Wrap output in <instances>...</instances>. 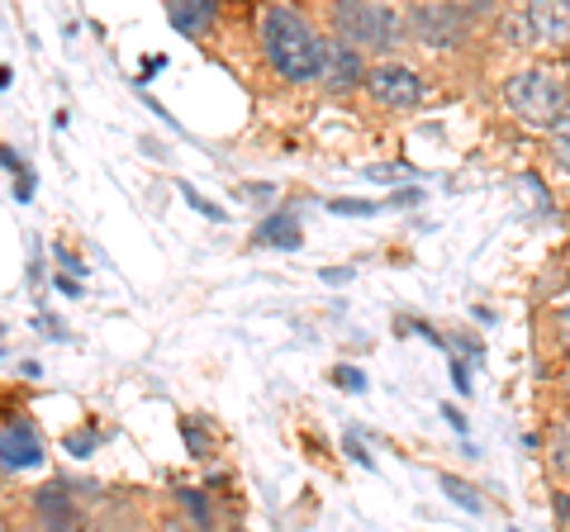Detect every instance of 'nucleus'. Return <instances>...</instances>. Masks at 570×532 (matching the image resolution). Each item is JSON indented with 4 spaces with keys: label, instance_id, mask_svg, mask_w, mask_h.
<instances>
[{
    "label": "nucleus",
    "instance_id": "obj_1",
    "mask_svg": "<svg viewBox=\"0 0 570 532\" xmlns=\"http://www.w3.org/2000/svg\"><path fill=\"white\" fill-rule=\"evenodd\" d=\"M257 39H262L266 67H272L281 81H295V86L318 81L324 58H328V43H333L295 6H266L262 24H257Z\"/></svg>",
    "mask_w": 570,
    "mask_h": 532
},
{
    "label": "nucleus",
    "instance_id": "obj_2",
    "mask_svg": "<svg viewBox=\"0 0 570 532\" xmlns=\"http://www.w3.org/2000/svg\"><path fill=\"white\" fill-rule=\"evenodd\" d=\"M504 105L528 129H557L570 115V72L557 62H532L504 77Z\"/></svg>",
    "mask_w": 570,
    "mask_h": 532
},
{
    "label": "nucleus",
    "instance_id": "obj_3",
    "mask_svg": "<svg viewBox=\"0 0 570 532\" xmlns=\"http://www.w3.org/2000/svg\"><path fill=\"white\" fill-rule=\"evenodd\" d=\"M333 39L356 52H395L409 39V24L395 6L371 0H337L333 6Z\"/></svg>",
    "mask_w": 570,
    "mask_h": 532
},
{
    "label": "nucleus",
    "instance_id": "obj_4",
    "mask_svg": "<svg viewBox=\"0 0 570 532\" xmlns=\"http://www.w3.org/2000/svg\"><path fill=\"white\" fill-rule=\"evenodd\" d=\"M490 14V6H433V0H423V6H409L404 10V24H409V39L433 48V52H452L471 39V29Z\"/></svg>",
    "mask_w": 570,
    "mask_h": 532
},
{
    "label": "nucleus",
    "instance_id": "obj_5",
    "mask_svg": "<svg viewBox=\"0 0 570 532\" xmlns=\"http://www.w3.org/2000/svg\"><path fill=\"white\" fill-rule=\"evenodd\" d=\"M366 96L376 105H385V110H419L423 96H428V81L409 62L385 58L366 72Z\"/></svg>",
    "mask_w": 570,
    "mask_h": 532
},
{
    "label": "nucleus",
    "instance_id": "obj_6",
    "mask_svg": "<svg viewBox=\"0 0 570 532\" xmlns=\"http://www.w3.org/2000/svg\"><path fill=\"white\" fill-rule=\"evenodd\" d=\"M366 52H356L347 43H328V58H324V72H318V86H324L328 96H347L356 86H366Z\"/></svg>",
    "mask_w": 570,
    "mask_h": 532
},
{
    "label": "nucleus",
    "instance_id": "obj_7",
    "mask_svg": "<svg viewBox=\"0 0 570 532\" xmlns=\"http://www.w3.org/2000/svg\"><path fill=\"white\" fill-rule=\"evenodd\" d=\"M0 466H6V471H33V466H43V442H39V433H33L29 418L0 423Z\"/></svg>",
    "mask_w": 570,
    "mask_h": 532
},
{
    "label": "nucleus",
    "instance_id": "obj_8",
    "mask_svg": "<svg viewBox=\"0 0 570 532\" xmlns=\"http://www.w3.org/2000/svg\"><path fill=\"white\" fill-rule=\"evenodd\" d=\"M532 48H570V0H538L528 6Z\"/></svg>",
    "mask_w": 570,
    "mask_h": 532
},
{
    "label": "nucleus",
    "instance_id": "obj_9",
    "mask_svg": "<svg viewBox=\"0 0 570 532\" xmlns=\"http://www.w3.org/2000/svg\"><path fill=\"white\" fill-rule=\"evenodd\" d=\"M33 513H39L43 532H77L81 528V509L62 485H43L33 494Z\"/></svg>",
    "mask_w": 570,
    "mask_h": 532
},
{
    "label": "nucleus",
    "instance_id": "obj_10",
    "mask_svg": "<svg viewBox=\"0 0 570 532\" xmlns=\"http://www.w3.org/2000/svg\"><path fill=\"white\" fill-rule=\"evenodd\" d=\"M167 24L176 33H190V39H200V33L214 29V6H209V0H176V6H167Z\"/></svg>",
    "mask_w": 570,
    "mask_h": 532
},
{
    "label": "nucleus",
    "instance_id": "obj_11",
    "mask_svg": "<svg viewBox=\"0 0 570 532\" xmlns=\"http://www.w3.org/2000/svg\"><path fill=\"white\" fill-rule=\"evenodd\" d=\"M547 466H551V475L570 481V418L551 423V433H547Z\"/></svg>",
    "mask_w": 570,
    "mask_h": 532
},
{
    "label": "nucleus",
    "instance_id": "obj_12",
    "mask_svg": "<svg viewBox=\"0 0 570 532\" xmlns=\"http://www.w3.org/2000/svg\"><path fill=\"white\" fill-rule=\"evenodd\" d=\"M257 243L262 247H299V243H305V234H299V224L291 215H276V219H266L257 228Z\"/></svg>",
    "mask_w": 570,
    "mask_h": 532
},
{
    "label": "nucleus",
    "instance_id": "obj_13",
    "mask_svg": "<svg viewBox=\"0 0 570 532\" xmlns=\"http://www.w3.org/2000/svg\"><path fill=\"white\" fill-rule=\"evenodd\" d=\"M438 490L448 494L456 509H466V513H480V509H485V504H480V490H475L471 481H461V475H452V471H442V475H438Z\"/></svg>",
    "mask_w": 570,
    "mask_h": 532
},
{
    "label": "nucleus",
    "instance_id": "obj_14",
    "mask_svg": "<svg viewBox=\"0 0 570 532\" xmlns=\"http://www.w3.org/2000/svg\"><path fill=\"white\" fill-rule=\"evenodd\" d=\"M86 532H148V523H142L138 509H105L100 519H91Z\"/></svg>",
    "mask_w": 570,
    "mask_h": 532
},
{
    "label": "nucleus",
    "instance_id": "obj_15",
    "mask_svg": "<svg viewBox=\"0 0 570 532\" xmlns=\"http://www.w3.org/2000/svg\"><path fill=\"white\" fill-rule=\"evenodd\" d=\"M499 39H504V48H532V24H528V10L499 14Z\"/></svg>",
    "mask_w": 570,
    "mask_h": 532
},
{
    "label": "nucleus",
    "instance_id": "obj_16",
    "mask_svg": "<svg viewBox=\"0 0 570 532\" xmlns=\"http://www.w3.org/2000/svg\"><path fill=\"white\" fill-rule=\"evenodd\" d=\"M176 494H181V509L195 519V532H214V504L205 494L200 490H176Z\"/></svg>",
    "mask_w": 570,
    "mask_h": 532
},
{
    "label": "nucleus",
    "instance_id": "obj_17",
    "mask_svg": "<svg viewBox=\"0 0 570 532\" xmlns=\"http://www.w3.org/2000/svg\"><path fill=\"white\" fill-rule=\"evenodd\" d=\"M547 148H551V162H557L561 171H570V115L547 134Z\"/></svg>",
    "mask_w": 570,
    "mask_h": 532
},
{
    "label": "nucleus",
    "instance_id": "obj_18",
    "mask_svg": "<svg viewBox=\"0 0 570 532\" xmlns=\"http://www.w3.org/2000/svg\"><path fill=\"white\" fill-rule=\"evenodd\" d=\"M333 381L343 385V390H366V376L356 366H333Z\"/></svg>",
    "mask_w": 570,
    "mask_h": 532
},
{
    "label": "nucleus",
    "instance_id": "obj_19",
    "mask_svg": "<svg viewBox=\"0 0 570 532\" xmlns=\"http://www.w3.org/2000/svg\"><path fill=\"white\" fill-rule=\"evenodd\" d=\"M328 209H333V215H376L381 205H371V200H333Z\"/></svg>",
    "mask_w": 570,
    "mask_h": 532
},
{
    "label": "nucleus",
    "instance_id": "obj_20",
    "mask_svg": "<svg viewBox=\"0 0 570 532\" xmlns=\"http://www.w3.org/2000/svg\"><path fill=\"white\" fill-rule=\"evenodd\" d=\"M557 343H561V352L570 357V305L557 309Z\"/></svg>",
    "mask_w": 570,
    "mask_h": 532
},
{
    "label": "nucleus",
    "instance_id": "obj_21",
    "mask_svg": "<svg viewBox=\"0 0 570 532\" xmlns=\"http://www.w3.org/2000/svg\"><path fill=\"white\" fill-rule=\"evenodd\" d=\"M409 167H366L371 181H395V176H404Z\"/></svg>",
    "mask_w": 570,
    "mask_h": 532
},
{
    "label": "nucleus",
    "instance_id": "obj_22",
    "mask_svg": "<svg viewBox=\"0 0 570 532\" xmlns=\"http://www.w3.org/2000/svg\"><path fill=\"white\" fill-rule=\"evenodd\" d=\"M157 532H190V528H186L181 519H167V523H163V528H157Z\"/></svg>",
    "mask_w": 570,
    "mask_h": 532
},
{
    "label": "nucleus",
    "instance_id": "obj_23",
    "mask_svg": "<svg viewBox=\"0 0 570 532\" xmlns=\"http://www.w3.org/2000/svg\"><path fill=\"white\" fill-rule=\"evenodd\" d=\"M561 385H566V400H570V371H566V381H561Z\"/></svg>",
    "mask_w": 570,
    "mask_h": 532
},
{
    "label": "nucleus",
    "instance_id": "obj_24",
    "mask_svg": "<svg viewBox=\"0 0 570 532\" xmlns=\"http://www.w3.org/2000/svg\"><path fill=\"white\" fill-rule=\"evenodd\" d=\"M0 532H10V523H6V513H0Z\"/></svg>",
    "mask_w": 570,
    "mask_h": 532
}]
</instances>
